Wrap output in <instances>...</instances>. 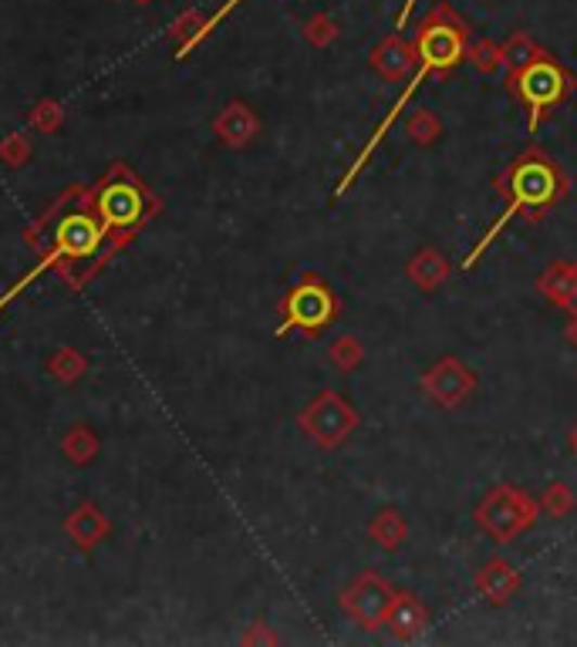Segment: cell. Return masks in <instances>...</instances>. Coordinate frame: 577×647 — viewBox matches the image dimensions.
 I'll list each match as a JSON object with an SVG mask.
<instances>
[{"instance_id": "obj_18", "label": "cell", "mask_w": 577, "mask_h": 647, "mask_svg": "<svg viewBox=\"0 0 577 647\" xmlns=\"http://www.w3.org/2000/svg\"><path fill=\"white\" fill-rule=\"evenodd\" d=\"M406 135H409L415 145H433V142L443 135V126H439V118H436L429 108H415V112L406 118Z\"/></svg>"}, {"instance_id": "obj_2", "label": "cell", "mask_w": 577, "mask_h": 647, "mask_svg": "<svg viewBox=\"0 0 577 647\" xmlns=\"http://www.w3.org/2000/svg\"><path fill=\"white\" fill-rule=\"evenodd\" d=\"M537 513H540V506H537L534 496H527L524 489L503 482V486H493L479 500V506H476V527L486 536H493L497 543H510V540H516V536L527 533L534 527Z\"/></svg>"}, {"instance_id": "obj_12", "label": "cell", "mask_w": 577, "mask_h": 647, "mask_svg": "<svg viewBox=\"0 0 577 647\" xmlns=\"http://www.w3.org/2000/svg\"><path fill=\"white\" fill-rule=\"evenodd\" d=\"M415 51L402 41V38H385L375 51H372V68L385 78V81H402L412 72Z\"/></svg>"}, {"instance_id": "obj_14", "label": "cell", "mask_w": 577, "mask_h": 647, "mask_svg": "<svg viewBox=\"0 0 577 647\" xmlns=\"http://www.w3.org/2000/svg\"><path fill=\"white\" fill-rule=\"evenodd\" d=\"M369 536L382 549H399L406 543V536H409V522H406V516L399 509H382L369 522Z\"/></svg>"}, {"instance_id": "obj_6", "label": "cell", "mask_w": 577, "mask_h": 647, "mask_svg": "<svg viewBox=\"0 0 577 647\" xmlns=\"http://www.w3.org/2000/svg\"><path fill=\"white\" fill-rule=\"evenodd\" d=\"M466 57V30L439 14L429 17L419 30V65L436 72H449Z\"/></svg>"}, {"instance_id": "obj_21", "label": "cell", "mask_w": 577, "mask_h": 647, "mask_svg": "<svg viewBox=\"0 0 577 647\" xmlns=\"http://www.w3.org/2000/svg\"><path fill=\"white\" fill-rule=\"evenodd\" d=\"M304 38H308L315 48H324L338 38V24H334V17H328V14H318L308 21V27H304Z\"/></svg>"}, {"instance_id": "obj_9", "label": "cell", "mask_w": 577, "mask_h": 647, "mask_svg": "<svg viewBox=\"0 0 577 647\" xmlns=\"http://www.w3.org/2000/svg\"><path fill=\"white\" fill-rule=\"evenodd\" d=\"M524 587V577L521 570H516L510 560L503 557H493V560H486L483 570L476 573V594L486 600V604H493V607H507L516 594H521Z\"/></svg>"}, {"instance_id": "obj_4", "label": "cell", "mask_w": 577, "mask_h": 647, "mask_svg": "<svg viewBox=\"0 0 577 647\" xmlns=\"http://www.w3.org/2000/svg\"><path fill=\"white\" fill-rule=\"evenodd\" d=\"M300 428L308 431L321 449H338L358 428V412L338 391H324L308 405V412L300 415Z\"/></svg>"}, {"instance_id": "obj_10", "label": "cell", "mask_w": 577, "mask_h": 647, "mask_svg": "<svg viewBox=\"0 0 577 647\" xmlns=\"http://www.w3.org/2000/svg\"><path fill=\"white\" fill-rule=\"evenodd\" d=\"M537 294L564 311H577V260H557L537 276Z\"/></svg>"}, {"instance_id": "obj_8", "label": "cell", "mask_w": 577, "mask_h": 647, "mask_svg": "<svg viewBox=\"0 0 577 647\" xmlns=\"http://www.w3.org/2000/svg\"><path fill=\"white\" fill-rule=\"evenodd\" d=\"M334 318H338V300H334V294L321 281H304L287 297V327H304L318 334Z\"/></svg>"}, {"instance_id": "obj_11", "label": "cell", "mask_w": 577, "mask_h": 647, "mask_svg": "<svg viewBox=\"0 0 577 647\" xmlns=\"http://www.w3.org/2000/svg\"><path fill=\"white\" fill-rule=\"evenodd\" d=\"M385 627L399 640H419L425 631H429V610H425V604L415 594L402 591V594H395Z\"/></svg>"}, {"instance_id": "obj_19", "label": "cell", "mask_w": 577, "mask_h": 647, "mask_svg": "<svg viewBox=\"0 0 577 647\" xmlns=\"http://www.w3.org/2000/svg\"><path fill=\"white\" fill-rule=\"evenodd\" d=\"M328 358L338 372H355V367L364 361V348L355 334H342V337H334V345L328 348Z\"/></svg>"}, {"instance_id": "obj_5", "label": "cell", "mask_w": 577, "mask_h": 647, "mask_svg": "<svg viewBox=\"0 0 577 647\" xmlns=\"http://www.w3.org/2000/svg\"><path fill=\"white\" fill-rule=\"evenodd\" d=\"M395 594L399 591H395L388 580H382L379 573L369 570V573L355 577L342 591V610L364 631H379V627H385V618L395 604Z\"/></svg>"}, {"instance_id": "obj_3", "label": "cell", "mask_w": 577, "mask_h": 647, "mask_svg": "<svg viewBox=\"0 0 577 647\" xmlns=\"http://www.w3.org/2000/svg\"><path fill=\"white\" fill-rule=\"evenodd\" d=\"M516 95H521V102L527 105L530 112V132L537 129V121L547 108H554L567 99V91H570V78L564 75V68L557 65V61H551L547 54H540L534 65H527L524 72H516Z\"/></svg>"}, {"instance_id": "obj_17", "label": "cell", "mask_w": 577, "mask_h": 647, "mask_svg": "<svg viewBox=\"0 0 577 647\" xmlns=\"http://www.w3.org/2000/svg\"><path fill=\"white\" fill-rule=\"evenodd\" d=\"M537 506H540V513H547L551 519H564V516H570V509L577 506V500H574V492H570L567 482H551V486L540 492Z\"/></svg>"}, {"instance_id": "obj_20", "label": "cell", "mask_w": 577, "mask_h": 647, "mask_svg": "<svg viewBox=\"0 0 577 647\" xmlns=\"http://www.w3.org/2000/svg\"><path fill=\"white\" fill-rule=\"evenodd\" d=\"M470 65L483 75H497L503 68V51L493 41H476L470 48Z\"/></svg>"}, {"instance_id": "obj_13", "label": "cell", "mask_w": 577, "mask_h": 647, "mask_svg": "<svg viewBox=\"0 0 577 647\" xmlns=\"http://www.w3.org/2000/svg\"><path fill=\"white\" fill-rule=\"evenodd\" d=\"M406 273H409V281H412L419 290H436V287L446 284L449 263H446V257L436 250V246H422V250L409 260Z\"/></svg>"}, {"instance_id": "obj_16", "label": "cell", "mask_w": 577, "mask_h": 647, "mask_svg": "<svg viewBox=\"0 0 577 647\" xmlns=\"http://www.w3.org/2000/svg\"><path fill=\"white\" fill-rule=\"evenodd\" d=\"M220 132L227 135V142L243 145V142H247V139L257 132V118H254V112H247L243 105H233V108H227V115L220 118Z\"/></svg>"}, {"instance_id": "obj_22", "label": "cell", "mask_w": 577, "mask_h": 647, "mask_svg": "<svg viewBox=\"0 0 577 647\" xmlns=\"http://www.w3.org/2000/svg\"><path fill=\"white\" fill-rule=\"evenodd\" d=\"M564 341L570 345V348H577V311L570 314V321H567V331H564Z\"/></svg>"}, {"instance_id": "obj_7", "label": "cell", "mask_w": 577, "mask_h": 647, "mask_svg": "<svg viewBox=\"0 0 577 647\" xmlns=\"http://www.w3.org/2000/svg\"><path fill=\"white\" fill-rule=\"evenodd\" d=\"M419 385H422V391L429 394L436 405L460 409V405L470 402V394L476 391V375L470 372V367L460 358L446 354V358H439L429 367V372L419 378Z\"/></svg>"}, {"instance_id": "obj_23", "label": "cell", "mask_w": 577, "mask_h": 647, "mask_svg": "<svg viewBox=\"0 0 577 647\" xmlns=\"http://www.w3.org/2000/svg\"><path fill=\"white\" fill-rule=\"evenodd\" d=\"M570 445H574V452H577V425H574V431H570Z\"/></svg>"}, {"instance_id": "obj_15", "label": "cell", "mask_w": 577, "mask_h": 647, "mask_svg": "<svg viewBox=\"0 0 577 647\" xmlns=\"http://www.w3.org/2000/svg\"><path fill=\"white\" fill-rule=\"evenodd\" d=\"M503 65L507 68H513V72H524L527 65H534V61L543 54L537 44H534V38L530 35H524V30H513V35L503 41Z\"/></svg>"}, {"instance_id": "obj_1", "label": "cell", "mask_w": 577, "mask_h": 647, "mask_svg": "<svg viewBox=\"0 0 577 647\" xmlns=\"http://www.w3.org/2000/svg\"><path fill=\"white\" fill-rule=\"evenodd\" d=\"M500 190H503L507 209L500 212V220L493 223V230L476 243V250L463 260L466 270H470L486 250H490L493 236H497L510 220H516L521 212H534V216H537L540 209L554 206V203L561 199V193L567 190V182H564V176L557 172V166H554L551 159L537 156V152H527V156L516 159V163L510 166V172L500 179Z\"/></svg>"}]
</instances>
